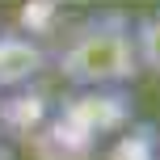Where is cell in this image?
I'll list each match as a JSON object with an SVG mask.
<instances>
[{"label": "cell", "mask_w": 160, "mask_h": 160, "mask_svg": "<svg viewBox=\"0 0 160 160\" xmlns=\"http://www.w3.org/2000/svg\"><path fill=\"white\" fill-rule=\"evenodd\" d=\"M51 118V101L38 88H21V93L0 97V131H13L21 139H34Z\"/></svg>", "instance_id": "3957f363"}, {"label": "cell", "mask_w": 160, "mask_h": 160, "mask_svg": "<svg viewBox=\"0 0 160 160\" xmlns=\"http://www.w3.org/2000/svg\"><path fill=\"white\" fill-rule=\"evenodd\" d=\"M105 160H156V131L152 127H127L110 143Z\"/></svg>", "instance_id": "277c9868"}, {"label": "cell", "mask_w": 160, "mask_h": 160, "mask_svg": "<svg viewBox=\"0 0 160 160\" xmlns=\"http://www.w3.org/2000/svg\"><path fill=\"white\" fill-rule=\"evenodd\" d=\"M135 51L143 72H156V13H143V21H135Z\"/></svg>", "instance_id": "5b68a950"}, {"label": "cell", "mask_w": 160, "mask_h": 160, "mask_svg": "<svg viewBox=\"0 0 160 160\" xmlns=\"http://www.w3.org/2000/svg\"><path fill=\"white\" fill-rule=\"evenodd\" d=\"M0 135H4V131H0Z\"/></svg>", "instance_id": "8992f818"}, {"label": "cell", "mask_w": 160, "mask_h": 160, "mask_svg": "<svg viewBox=\"0 0 160 160\" xmlns=\"http://www.w3.org/2000/svg\"><path fill=\"white\" fill-rule=\"evenodd\" d=\"M47 63H51V55H47V47L38 38L21 34L17 25L0 30V97L34 88V80L42 76Z\"/></svg>", "instance_id": "7a4b0ae2"}, {"label": "cell", "mask_w": 160, "mask_h": 160, "mask_svg": "<svg viewBox=\"0 0 160 160\" xmlns=\"http://www.w3.org/2000/svg\"><path fill=\"white\" fill-rule=\"evenodd\" d=\"M55 68L72 88H127L143 72L135 51V21L122 13L84 17L55 51Z\"/></svg>", "instance_id": "6da1fadb"}]
</instances>
